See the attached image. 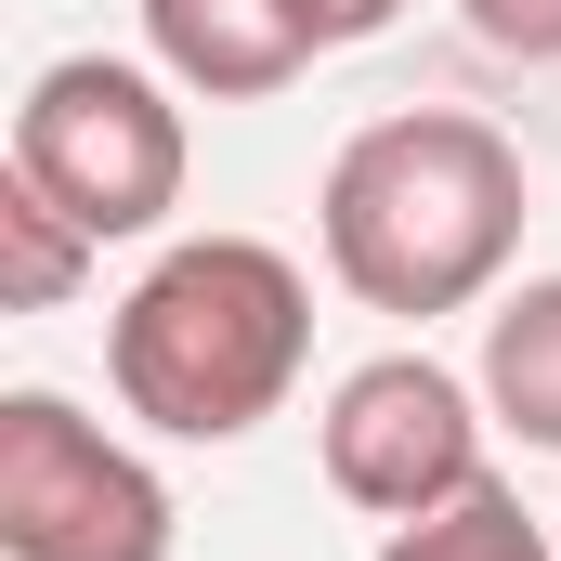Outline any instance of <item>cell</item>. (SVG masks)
<instances>
[{"mask_svg": "<svg viewBox=\"0 0 561 561\" xmlns=\"http://www.w3.org/2000/svg\"><path fill=\"white\" fill-rule=\"evenodd\" d=\"M183 510L66 392H0V561H170Z\"/></svg>", "mask_w": 561, "mask_h": 561, "instance_id": "277c9868", "label": "cell"}, {"mask_svg": "<svg viewBox=\"0 0 561 561\" xmlns=\"http://www.w3.org/2000/svg\"><path fill=\"white\" fill-rule=\"evenodd\" d=\"M483 431H496L483 379H457V366H431V353H366V366L327 392L313 444H327V483H340L366 523H419V510L470 496V483L496 470Z\"/></svg>", "mask_w": 561, "mask_h": 561, "instance_id": "5b68a950", "label": "cell"}, {"mask_svg": "<svg viewBox=\"0 0 561 561\" xmlns=\"http://www.w3.org/2000/svg\"><path fill=\"white\" fill-rule=\"evenodd\" d=\"M483 405H496V431L510 444H536V457H561V275H523L496 287V313H483Z\"/></svg>", "mask_w": 561, "mask_h": 561, "instance_id": "52a82bcc", "label": "cell"}, {"mask_svg": "<svg viewBox=\"0 0 561 561\" xmlns=\"http://www.w3.org/2000/svg\"><path fill=\"white\" fill-rule=\"evenodd\" d=\"M144 66H170L196 105H275L313 66L300 0H144Z\"/></svg>", "mask_w": 561, "mask_h": 561, "instance_id": "8992f818", "label": "cell"}, {"mask_svg": "<svg viewBox=\"0 0 561 561\" xmlns=\"http://www.w3.org/2000/svg\"><path fill=\"white\" fill-rule=\"evenodd\" d=\"M379 561H561V549H549V523L483 470L470 496H444L419 523H379Z\"/></svg>", "mask_w": 561, "mask_h": 561, "instance_id": "9c48e42d", "label": "cell"}, {"mask_svg": "<svg viewBox=\"0 0 561 561\" xmlns=\"http://www.w3.org/2000/svg\"><path fill=\"white\" fill-rule=\"evenodd\" d=\"M92 222H66L13 157H0V313H66L79 287H92Z\"/></svg>", "mask_w": 561, "mask_h": 561, "instance_id": "ba28073f", "label": "cell"}, {"mask_svg": "<svg viewBox=\"0 0 561 561\" xmlns=\"http://www.w3.org/2000/svg\"><path fill=\"white\" fill-rule=\"evenodd\" d=\"M405 0H300V26H313V53H353V39H379Z\"/></svg>", "mask_w": 561, "mask_h": 561, "instance_id": "8fae6325", "label": "cell"}, {"mask_svg": "<svg viewBox=\"0 0 561 561\" xmlns=\"http://www.w3.org/2000/svg\"><path fill=\"white\" fill-rule=\"evenodd\" d=\"M313 366V275L275 236H170L105 313V379L157 444H249Z\"/></svg>", "mask_w": 561, "mask_h": 561, "instance_id": "7a4b0ae2", "label": "cell"}, {"mask_svg": "<svg viewBox=\"0 0 561 561\" xmlns=\"http://www.w3.org/2000/svg\"><path fill=\"white\" fill-rule=\"evenodd\" d=\"M183 105H196V92H183L170 66H131V53H66V66H39V79H26V105H13V170H26L66 222H92L105 249L170 236L183 170H196Z\"/></svg>", "mask_w": 561, "mask_h": 561, "instance_id": "3957f363", "label": "cell"}, {"mask_svg": "<svg viewBox=\"0 0 561 561\" xmlns=\"http://www.w3.org/2000/svg\"><path fill=\"white\" fill-rule=\"evenodd\" d=\"M457 26L510 66H561V0H457Z\"/></svg>", "mask_w": 561, "mask_h": 561, "instance_id": "30bf717a", "label": "cell"}, {"mask_svg": "<svg viewBox=\"0 0 561 561\" xmlns=\"http://www.w3.org/2000/svg\"><path fill=\"white\" fill-rule=\"evenodd\" d=\"M523 144L470 105H405V118H366V131L327 157V196H313V236H327V275L353 287L366 313H470L496 300L523 262Z\"/></svg>", "mask_w": 561, "mask_h": 561, "instance_id": "6da1fadb", "label": "cell"}]
</instances>
